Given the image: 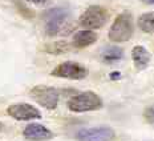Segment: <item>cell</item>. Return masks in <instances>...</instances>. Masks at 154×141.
<instances>
[{
  "mask_svg": "<svg viewBox=\"0 0 154 141\" xmlns=\"http://www.w3.org/2000/svg\"><path fill=\"white\" fill-rule=\"evenodd\" d=\"M68 108L76 113L97 111L102 108V100L97 93L92 91H86L73 96L68 101Z\"/></svg>",
  "mask_w": 154,
  "mask_h": 141,
  "instance_id": "1",
  "label": "cell"
},
{
  "mask_svg": "<svg viewBox=\"0 0 154 141\" xmlns=\"http://www.w3.org/2000/svg\"><path fill=\"white\" fill-rule=\"evenodd\" d=\"M133 17L130 14L124 12L118 15L109 30V40L113 43H124L128 41L133 35Z\"/></svg>",
  "mask_w": 154,
  "mask_h": 141,
  "instance_id": "2",
  "label": "cell"
},
{
  "mask_svg": "<svg viewBox=\"0 0 154 141\" xmlns=\"http://www.w3.org/2000/svg\"><path fill=\"white\" fill-rule=\"evenodd\" d=\"M31 97L47 109H54L59 104L60 93L56 88L48 85H36L31 89Z\"/></svg>",
  "mask_w": 154,
  "mask_h": 141,
  "instance_id": "3",
  "label": "cell"
},
{
  "mask_svg": "<svg viewBox=\"0 0 154 141\" xmlns=\"http://www.w3.org/2000/svg\"><path fill=\"white\" fill-rule=\"evenodd\" d=\"M108 11L100 5H91L80 16V24L86 30H98L108 21Z\"/></svg>",
  "mask_w": 154,
  "mask_h": 141,
  "instance_id": "4",
  "label": "cell"
},
{
  "mask_svg": "<svg viewBox=\"0 0 154 141\" xmlns=\"http://www.w3.org/2000/svg\"><path fill=\"white\" fill-rule=\"evenodd\" d=\"M68 11L65 8H51L44 14V27L49 36L60 33L63 27L68 21Z\"/></svg>",
  "mask_w": 154,
  "mask_h": 141,
  "instance_id": "5",
  "label": "cell"
},
{
  "mask_svg": "<svg viewBox=\"0 0 154 141\" xmlns=\"http://www.w3.org/2000/svg\"><path fill=\"white\" fill-rule=\"evenodd\" d=\"M52 76L56 77H63V79H69V80H81L85 79L88 75V70L85 67L76 61H64L54 68L51 72Z\"/></svg>",
  "mask_w": 154,
  "mask_h": 141,
  "instance_id": "6",
  "label": "cell"
},
{
  "mask_svg": "<svg viewBox=\"0 0 154 141\" xmlns=\"http://www.w3.org/2000/svg\"><path fill=\"white\" fill-rule=\"evenodd\" d=\"M114 136V130L109 127L82 128L76 134L79 141H112Z\"/></svg>",
  "mask_w": 154,
  "mask_h": 141,
  "instance_id": "7",
  "label": "cell"
},
{
  "mask_svg": "<svg viewBox=\"0 0 154 141\" xmlns=\"http://www.w3.org/2000/svg\"><path fill=\"white\" fill-rule=\"evenodd\" d=\"M7 113L11 117L16 120L25 121V120H33V118H40L41 113L36 107L27 102H17V104H12L7 108Z\"/></svg>",
  "mask_w": 154,
  "mask_h": 141,
  "instance_id": "8",
  "label": "cell"
},
{
  "mask_svg": "<svg viewBox=\"0 0 154 141\" xmlns=\"http://www.w3.org/2000/svg\"><path fill=\"white\" fill-rule=\"evenodd\" d=\"M24 137L29 141H47L53 139V132L41 124H29L24 129Z\"/></svg>",
  "mask_w": 154,
  "mask_h": 141,
  "instance_id": "9",
  "label": "cell"
},
{
  "mask_svg": "<svg viewBox=\"0 0 154 141\" xmlns=\"http://www.w3.org/2000/svg\"><path fill=\"white\" fill-rule=\"evenodd\" d=\"M96 40H97V33L96 32H93L91 30H84V31L76 32L75 36H73L72 44L76 48H85L94 44Z\"/></svg>",
  "mask_w": 154,
  "mask_h": 141,
  "instance_id": "10",
  "label": "cell"
},
{
  "mask_svg": "<svg viewBox=\"0 0 154 141\" xmlns=\"http://www.w3.org/2000/svg\"><path fill=\"white\" fill-rule=\"evenodd\" d=\"M131 57H133V63L136 65L137 69L142 70L147 68L150 63V53L147 52V49L142 45H136L131 51Z\"/></svg>",
  "mask_w": 154,
  "mask_h": 141,
  "instance_id": "11",
  "label": "cell"
},
{
  "mask_svg": "<svg viewBox=\"0 0 154 141\" xmlns=\"http://www.w3.org/2000/svg\"><path fill=\"white\" fill-rule=\"evenodd\" d=\"M124 56V52L121 48L118 47H108V48H104L101 52V59L104 63L106 64H113L118 60H121Z\"/></svg>",
  "mask_w": 154,
  "mask_h": 141,
  "instance_id": "12",
  "label": "cell"
},
{
  "mask_svg": "<svg viewBox=\"0 0 154 141\" xmlns=\"http://www.w3.org/2000/svg\"><path fill=\"white\" fill-rule=\"evenodd\" d=\"M138 27L143 32H146V33H153L154 32V11L140 16Z\"/></svg>",
  "mask_w": 154,
  "mask_h": 141,
  "instance_id": "13",
  "label": "cell"
},
{
  "mask_svg": "<svg viewBox=\"0 0 154 141\" xmlns=\"http://www.w3.org/2000/svg\"><path fill=\"white\" fill-rule=\"evenodd\" d=\"M143 116H145V120L147 121V123L154 124V105H152V107H149V108H146Z\"/></svg>",
  "mask_w": 154,
  "mask_h": 141,
  "instance_id": "14",
  "label": "cell"
},
{
  "mask_svg": "<svg viewBox=\"0 0 154 141\" xmlns=\"http://www.w3.org/2000/svg\"><path fill=\"white\" fill-rule=\"evenodd\" d=\"M27 2L33 3V4H45V3H48L49 0H27Z\"/></svg>",
  "mask_w": 154,
  "mask_h": 141,
  "instance_id": "15",
  "label": "cell"
},
{
  "mask_svg": "<svg viewBox=\"0 0 154 141\" xmlns=\"http://www.w3.org/2000/svg\"><path fill=\"white\" fill-rule=\"evenodd\" d=\"M120 72H113V75H112V79H118L120 77Z\"/></svg>",
  "mask_w": 154,
  "mask_h": 141,
  "instance_id": "16",
  "label": "cell"
},
{
  "mask_svg": "<svg viewBox=\"0 0 154 141\" xmlns=\"http://www.w3.org/2000/svg\"><path fill=\"white\" fill-rule=\"evenodd\" d=\"M143 3H146V4H154V0H142Z\"/></svg>",
  "mask_w": 154,
  "mask_h": 141,
  "instance_id": "17",
  "label": "cell"
},
{
  "mask_svg": "<svg viewBox=\"0 0 154 141\" xmlns=\"http://www.w3.org/2000/svg\"><path fill=\"white\" fill-rule=\"evenodd\" d=\"M2 129H3V124L0 123V130H2Z\"/></svg>",
  "mask_w": 154,
  "mask_h": 141,
  "instance_id": "18",
  "label": "cell"
}]
</instances>
